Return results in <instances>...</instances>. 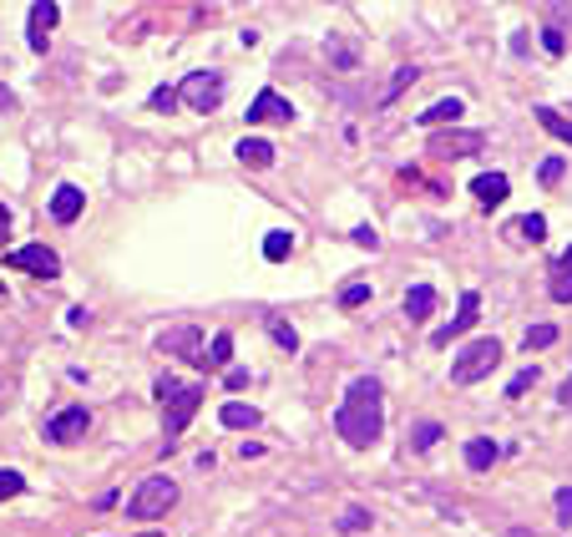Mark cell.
Here are the masks:
<instances>
[{"label": "cell", "instance_id": "1", "mask_svg": "<svg viewBox=\"0 0 572 537\" xmlns=\"http://www.w3.org/2000/svg\"><path fill=\"white\" fill-rule=\"evenodd\" d=\"M334 431H340L355 451H370L375 441H380L385 421H380V381H375V375L350 381L340 410H334Z\"/></svg>", "mask_w": 572, "mask_h": 537}, {"label": "cell", "instance_id": "2", "mask_svg": "<svg viewBox=\"0 0 572 537\" xmlns=\"http://www.w3.org/2000/svg\"><path fill=\"white\" fill-rule=\"evenodd\" d=\"M153 396L167 406V447H173V441L188 431V421L198 416V406H203V385L178 381V375H163V381L153 385Z\"/></svg>", "mask_w": 572, "mask_h": 537}, {"label": "cell", "instance_id": "3", "mask_svg": "<svg viewBox=\"0 0 572 537\" xmlns=\"http://www.w3.org/2000/svg\"><path fill=\"white\" fill-rule=\"evenodd\" d=\"M173 502H178V482L157 472V476H147V482L127 497V517H137V523H157V517H167Z\"/></svg>", "mask_w": 572, "mask_h": 537}, {"label": "cell", "instance_id": "4", "mask_svg": "<svg viewBox=\"0 0 572 537\" xmlns=\"http://www.w3.org/2000/svg\"><path fill=\"white\" fill-rule=\"evenodd\" d=\"M496 360H502V345L496 340H471L461 345V355L451 360V385H476L496 371Z\"/></svg>", "mask_w": 572, "mask_h": 537}, {"label": "cell", "instance_id": "5", "mask_svg": "<svg viewBox=\"0 0 572 537\" xmlns=\"http://www.w3.org/2000/svg\"><path fill=\"white\" fill-rule=\"evenodd\" d=\"M178 97L192 112H218V102H223V77H218V71H192V77H183Z\"/></svg>", "mask_w": 572, "mask_h": 537}, {"label": "cell", "instance_id": "6", "mask_svg": "<svg viewBox=\"0 0 572 537\" xmlns=\"http://www.w3.org/2000/svg\"><path fill=\"white\" fill-rule=\"evenodd\" d=\"M5 264L21 268V274H36V279H56V274H61V259H56V249H46V243L11 249V254H5Z\"/></svg>", "mask_w": 572, "mask_h": 537}, {"label": "cell", "instance_id": "7", "mask_svg": "<svg viewBox=\"0 0 572 537\" xmlns=\"http://www.w3.org/2000/svg\"><path fill=\"white\" fill-rule=\"evenodd\" d=\"M91 426V410L87 406H66L56 410L52 421H46V441H56V447H71V441H81Z\"/></svg>", "mask_w": 572, "mask_h": 537}, {"label": "cell", "instance_id": "8", "mask_svg": "<svg viewBox=\"0 0 572 537\" xmlns=\"http://www.w3.org/2000/svg\"><path fill=\"white\" fill-rule=\"evenodd\" d=\"M243 122H248V127H258V122H294V107H289V97H279L274 87H264L254 102H248Z\"/></svg>", "mask_w": 572, "mask_h": 537}, {"label": "cell", "instance_id": "9", "mask_svg": "<svg viewBox=\"0 0 572 537\" xmlns=\"http://www.w3.org/2000/svg\"><path fill=\"white\" fill-rule=\"evenodd\" d=\"M56 21H61V5L56 0H36L31 5V15H26V36H31V52H46V41H52V31H56Z\"/></svg>", "mask_w": 572, "mask_h": 537}, {"label": "cell", "instance_id": "10", "mask_svg": "<svg viewBox=\"0 0 572 537\" xmlns=\"http://www.w3.org/2000/svg\"><path fill=\"white\" fill-rule=\"evenodd\" d=\"M476 315H482V295H476V289H466V295H461V309H456V320H451V325H441V330H436V340H431V345H451V340H461V334H466L471 325H476Z\"/></svg>", "mask_w": 572, "mask_h": 537}, {"label": "cell", "instance_id": "11", "mask_svg": "<svg viewBox=\"0 0 572 537\" xmlns=\"http://www.w3.org/2000/svg\"><path fill=\"white\" fill-rule=\"evenodd\" d=\"M198 340H203V334L192 330V325H178V330H167L163 340H157V345H163V350H173V355H183V360H192V365H203V360H208V350L198 345Z\"/></svg>", "mask_w": 572, "mask_h": 537}, {"label": "cell", "instance_id": "12", "mask_svg": "<svg viewBox=\"0 0 572 537\" xmlns=\"http://www.w3.org/2000/svg\"><path fill=\"white\" fill-rule=\"evenodd\" d=\"M81 208H87V193H81L77 183H61V188L52 193V218L56 223H77Z\"/></svg>", "mask_w": 572, "mask_h": 537}, {"label": "cell", "instance_id": "13", "mask_svg": "<svg viewBox=\"0 0 572 537\" xmlns=\"http://www.w3.org/2000/svg\"><path fill=\"white\" fill-rule=\"evenodd\" d=\"M547 295L558 305H572V243L552 259V274H547Z\"/></svg>", "mask_w": 572, "mask_h": 537}, {"label": "cell", "instance_id": "14", "mask_svg": "<svg viewBox=\"0 0 572 537\" xmlns=\"http://www.w3.org/2000/svg\"><path fill=\"white\" fill-rule=\"evenodd\" d=\"M471 193H476L486 208H496V203H507L511 183H507V173H482V178H471Z\"/></svg>", "mask_w": 572, "mask_h": 537}, {"label": "cell", "instance_id": "15", "mask_svg": "<svg viewBox=\"0 0 572 537\" xmlns=\"http://www.w3.org/2000/svg\"><path fill=\"white\" fill-rule=\"evenodd\" d=\"M431 147H436L441 157L476 153V147H482V132H441V137H431Z\"/></svg>", "mask_w": 572, "mask_h": 537}, {"label": "cell", "instance_id": "16", "mask_svg": "<svg viewBox=\"0 0 572 537\" xmlns=\"http://www.w3.org/2000/svg\"><path fill=\"white\" fill-rule=\"evenodd\" d=\"M431 309H436V289H431V284H410V289H406V320L410 325L431 320Z\"/></svg>", "mask_w": 572, "mask_h": 537}, {"label": "cell", "instance_id": "17", "mask_svg": "<svg viewBox=\"0 0 572 537\" xmlns=\"http://www.w3.org/2000/svg\"><path fill=\"white\" fill-rule=\"evenodd\" d=\"M218 421L229 426V431H254V426L264 421V416H258L254 406H243V400H229V406L218 410Z\"/></svg>", "mask_w": 572, "mask_h": 537}, {"label": "cell", "instance_id": "18", "mask_svg": "<svg viewBox=\"0 0 572 537\" xmlns=\"http://www.w3.org/2000/svg\"><path fill=\"white\" fill-rule=\"evenodd\" d=\"M461 112H466V102H461V97H445V102L426 107V112L416 117V122H420V127H441V122H456Z\"/></svg>", "mask_w": 572, "mask_h": 537}, {"label": "cell", "instance_id": "19", "mask_svg": "<svg viewBox=\"0 0 572 537\" xmlns=\"http://www.w3.org/2000/svg\"><path fill=\"white\" fill-rule=\"evenodd\" d=\"M496 457H502V447H496L492 436H476V441H466V466H471V472H486Z\"/></svg>", "mask_w": 572, "mask_h": 537}, {"label": "cell", "instance_id": "20", "mask_svg": "<svg viewBox=\"0 0 572 537\" xmlns=\"http://www.w3.org/2000/svg\"><path fill=\"white\" fill-rule=\"evenodd\" d=\"M239 163H248V167H268V163H274V147H268L264 137H243V142H239Z\"/></svg>", "mask_w": 572, "mask_h": 537}, {"label": "cell", "instance_id": "21", "mask_svg": "<svg viewBox=\"0 0 572 537\" xmlns=\"http://www.w3.org/2000/svg\"><path fill=\"white\" fill-rule=\"evenodd\" d=\"M537 122H542L552 137H562V142H572V117H562V112H552V107H537Z\"/></svg>", "mask_w": 572, "mask_h": 537}, {"label": "cell", "instance_id": "22", "mask_svg": "<svg viewBox=\"0 0 572 537\" xmlns=\"http://www.w3.org/2000/svg\"><path fill=\"white\" fill-rule=\"evenodd\" d=\"M289 249H294V233H284V229H274L264 239V259H268V264H284V259H289Z\"/></svg>", "mask_w": 572, "mask_h": 537}, {"label": "cell", "instance_id": "23", "mask_svg": "<svg viewBox=\"0 0 572 537\" xmlns=\"http://www.w3.org/2000/svg\"><path fill=\"white\" fill-rule=\"evenodd\" d=\"M547 345H558V325H527L521 350H547Z\"/></svg>", "mask_w": 572, "mask_h": 537}, {"label": "cell", "instance_id": "24", "mask_svg": "<svg viewBox=\"0 0 572 537\" xmlns=\"http://www.w3.org/2000/svg\"><path fill=\"white\" fill-rule=\"evenodd\" d=\"M229 360H233V334H213V345H208L203 371H208V365H229Z\"/></svg>", "mask_w": 572, "mask_h": 537}, {"label": "cell", "instance_id": "25", "mask_svg": "<svg viewBox=\"0 0 572 537\" xmlns=\"http://www.w3.org/2000/svg\"><path fill=\"white\" fill-rule=\"evenodd\" d=\"M410 81H416V66H400V71H395L390 77V87H385V97H380V107H390L395 97H400V91L410 87Z\"/></svg>", "mask_w": 572, "mask_h": 537}, {"label": "cell", "instance_id": "26", "mask_svg": "<svg viewBox=\"0 0 572 537\" xmlns=\"http://www.w3.org/2000/svg\"><path fill=\"white\" fill-rule=\"evenodd\" d=\"M21 492H26V476L11 472V466H0V502H5V497H21Z\"/></svg>", "mask_w": 572, "mask_h": 537}, {"label": "cell", "instance_id": "27", "mask_svg": "<svg viewBox=\"0 0 572 537\" xmlns=\"http://www.w3.org/2000/svg\"><path fill=\"white\" fill-rule=\"evenodd\" d=\"M268 334H274V345H284L289 355L299 350V334H294V325H284V320H268Z\"/></svg>", "mask_w": 572, "mask_h": 537}, {"label": "cell", "instance_id": "28", "mask_svg": "<svg viewBox=\"0 0 572 537\" xmlns=\"http://www.w3.org/2000/svg\"><path fill=\"white\" fill-rule=\"evenodd\" d=\"M370 527V512L365 507H344L340 512V532H365Z\"/></svg>", "mask_w": 572, "mask_h": 537}, {"label": "cell", "instance_id": "29", "mask_svg": "<svg viewBox=\"0 0 572 537\" xmlns=\"http://www.w3.org/2000/svg\"><path fill=\"white\" fill-rule=\"evenodd\" d=\"M370 299V284H344L340 289V309H360Z\"/></svg>", "mask_w": 572, "mask_h": 537}, {"label": "cell", "instance_id": "30", "mask_svg": "<svg viewBox=\"0 0 572 537\" xmlns=\"http://www.w3.org/2000/svg\"><path fill=\"white\" fill-rule=\"evenodd\" d=\"M537 381H542V375H537V371H517V375H511V381H507V396H511V400H517V396H527V391H532Z\"/></svg>", "mask_w": 572, "mask_h": 537}, {"label": "cell", "instance_id": "31", "mask_svg": "<svg viewBox=\"0 0 572 537\" xmlns=\"http://www.w3.org/2000/svg\"><path fill=\"white\" fill-rule=\"evenodd\" d=\"M441 441V421H420L416 426V451H431Z\"/></svg>", "mask_w": 572, "mask_h": 537}, {"label": "cell", "instance_id": "32", "mask_svg": "<svg viewBox=\"0 0 572 537\" xmlns=\"http://www.w3.org/2000/svg\"><path fill=\"white\" fill-rule=\"evenodd\" d=\"M147 107H153V112H173V107H178V87H157L153 97H147Z\"/></svg>", "mask_w": 572, "mask_h": 537}, {"label": "cell", "instance_id": "33", "mask_svg": "<svg viewBox=\"0 0 572 537\" xmlns=\"http://www.w3.org/2000/svg\"><path fill=\"white\" fill-rule=\"evenodd\" d=\"M521 239L542 243V239H547V218H542V213H527V218H521Z\"/></svg>", "mask_w": 572, "mask_h": 537}, {"label": "cell", "instance_id": "34", "mask_svg": "<svg viewBox=\"0 0 572 537\" xmlns=\"http://www.w3.org/2000/svg\"><path fill=\"white\" fill-rule=\"evenodd\" d=\"M537 183H547V188H558V183H562V157H547V163L537 167Z\"/></svg>", "mask_w": 572, "mask_h": 537}, {"label": "cell", "instance_id": "35", "mask_svg": "<svg viewBox=\"0 0 572 537\" xmlns=\"http://www.w3.org/2000/svg\"><path fill=\"white\" fill-rule=\"evenodd\" d=\"M558 527H572V486L558 492Z\"/></svg>", "mask_w": 572, "mask_h": 537}, {"label": "cell", "instance_id": "36", "mask_svg": "<svg viewBox=\"0 0 572 537\" xmlns=\"http://www.w3.org/2000/svg\"><path fill=\"white\" fill-rule=\"evenodd\" d=\"M562 46H567V41H562V31L547 26V31H542V52H547V56H562Z\"/></svg>", "mask_w": 572, "mask_h": 537}, {"label": "cell", "instance_id": "37", "mask_svg": "<svg viewBox=\"0 0 572 537\" xmlns=\"http://www.w3.org/2000/svg\"><path fill=\"white\" fill-rule=\"evenodd\" d=\"M355 243H360V249H380V233H375V229H355Z\"/></svg>", "mask_w": 572, "mask_h": 537}, {"label": "cell", "instance_id": "38", "mask_svg": "<svg viewBox=\"0 0 572 537\" xmlns=\"http://www.w3.org/2000/svg\"><path fill=\"white\" fill-rule=\"evenodd\" d=\"M334 66H340V71H355V56H350V46H334Z\"/></svg>", "mask_w": 572, "mask_h": 537}, {"label": "cell", "instance_id": "39", "mask_svg": "<svg viewBox=\"0 0 572 537\" xmlns=\"http://www.w3.org/2000/svg\"><path fill=\"white\" fill-rule=\"evenodd\" d=\"M223 385H229V391H243V385H248V371H229V375H223Z\"/></svg>", "mask_w": 572, "mask_h": 537}, {"label": "cell", "instance_id": "40", "mask_svg": "<svg viewBox=\"0 0 572 537\" xmlns=\"http://www.w3.org/2000/svg\"><path fill=\"white\" fill-rule=\"evenodd\" d=\"M11 223H15V218H11V208L0 203V249H5V233H11Z\"/></svg>", "mask_w": 572, "mask_h": 537}, {"label": "cell", "instance_id": "41", "mask_svg": "<svg viewBox=\"0 0 572 537\" xmlns=\"http://www.w3.org/2000/svg\"><path fill=\"white\" fill-rule=\"evenodd\" d=\"M11 107H15V97H11V87L0 81V112H11Z\"/></svg>", "mask_w": 572, "mask_h": 537}, {"label": "cell", "instance_id": "42", "mask_svg": "<svg viewBox=\"0 0 572 537\" xmlns=\"http://www.w3.org/2000/svg\"><path fill=\"white\" fill-rule=\"evenodd\" d=\"M558 400H562V406H567V410H572V375H567V381H562V391H558Z\"/></svg>", "mask_w": 572, "mask_h": 537}, {"label": "cell", "instance_id": "43", "mask_svg": "<svg viewBox=\"0 0 572 537\" xmlns=\"http://www.w3.org/2000/svg\"><path fill=\"white\" fill-rule=\"evenodd\" d=\"M507 537H537V532H527V527H511V532Z\"/></svg>", "mask_w": 572, "mask_h": 537}, {"label": "cell", "instance_id": "44", "mask_svg": "<svg viewBox=\"0 0 572 537\" xmlns=\"http://www.w3.org/2000/svg\"><path fill=\"white\" fill-rule=\"evenodd\" d=\"M142 537H163V532H142Z\"/></svg>", "mask_w": 572, "mask_h": 537}, {"label": "cell", "instance_id": "45", "mask_svg": "<svg viewBox=\"0 0 572 537\" xmlns=\"http://www.w3.org/2000/svg\"><path fill=\"white\" fill-rule=\"evenodd\" d=\"M0 295H5V289H0Z\"/></svg>", "mask_w": 572, "mask_h": 537}]
</instances>
